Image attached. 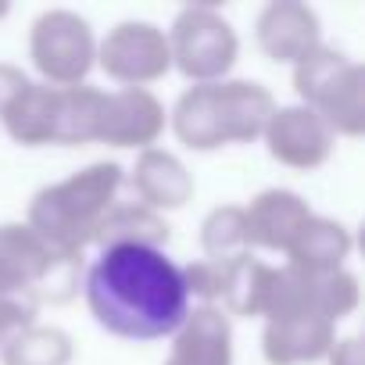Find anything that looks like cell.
Returning <instances> with one entry per match:
<instances>
[{
  "label": "cell",
  "mask_w": 365,
  "mask_h": 365,
  "mask_svg": "<svg viewBox=\"0 0 365 365\" xmlns=\"http://www.w3.org/2000/svg\"><path fill=\"white\" fill-rule=\"evenodd\" d=\"M83 301L93 322L129 344L168 340L194 301L179 262L154 247H104L83 272Z\"/></svg>",
  "instance_id": "obj_1"
},
{
  "label": "cell",
  "mask_w": 365,
  "mask_h": 365,
  "mask_svg": "<svg viewBox=\"0 0 365 365\" xmlns=\"http://www.w3.org/2000/svg\"><path fill=\"white\" fill-rule=\"evenodd\" d=\"M125 168L118 161H90L65 179L40 187L26 208V226L65 262H83L93 247L101 222L118 205Z\"/></svg>",
  "instance_id": "obj_2"
},
{
  "label": "cell",
  "mask_w": 365,
  "mask_h": 365,
  "mask_svg": "<svg viewBox=\"0 0 365 365\" xmlns=\"http://www.w3.org/2000/svg\"><path fill=\"white\" fill-rule=\"evenodd\" d=\"M276 111V97L269 86L255 79H222L187 86L168 108L172 136L197 154H212L222 147L258 143L269 115Z\"/></svg>",
  "instance_id": "obj_3"
},
{
  "label": "cell",
  "mask_w": 365,
  "mask_h": 365,
  "mask_svg": "<svg viewBox=\"0 0 365 365\" xmlns=\"http://www.w3.org/2000/svg\"><path fill=\"white\" fill-rule=\"evenodd\" d=\"M101 90L83 86H47L29 83L0 115L8 140L19 147H86L97 133Z\"/></svg>",
  "instance_id": "obj_4"
},
{
  "label": "cell",
  "mask_w": 365,
  "mask_h": 365,
  "mask_svg": "<svg viewBox=\"0 0 365 365\" xmlns=\"http://www.w3.org/2000/svg\"><path fill=\"white\" fill-rule=\"evenodd\" d=\"M290 83L297 93L294 104H304L308 111H315L333 129L336 140L365 136V93H361L365 76L351 54L329 43H319L308 58H301L290 68Z\"/></svg>",
  "instance_id": "obj_5"
},
{
  "label": "cell",
  "mask_w": 365,
  "mask_h": 365,
  "mask_svg": "<svg viewBox=\"0 0 365 365\" xmlns=\"http://www.w3.org/2000/svg\"><path fill=\"white\" fill-rule=\"evenodd\" d=\"M79 272L83 262L58 258L26 222H0V297L65 301L79 287Z\"/></svg>",
  "instance_id": "obj_6"
},
{
  "label": "cell",
  "mask_w": 365,
  "mask_h": 365,
  "mask_svg": "<svg viewBox=\"0 0 365 365\" xmlns=\"http://www.w3.org/2000/svg\"><path fill=\"white\" fill-rule=\"evenodd\" d=\"M168 33L172 72H179L190 86L222 83L233 76L240 58V36L233 22L212 4H190L175 11Z\"/></svg>",
  "instance_id": "obj_7"
},
{
  "label": "cell",
  "mask_w": 365,
  "mask_h": 365,
  "mask_svg": "<svg viewBox=\"0 0 365 365\" xmlns=\"http://www.w3.org/2000/svg\"><path fill=\"white\" fill-rule=\"evenodd\" d=\"M29 65L47 86H83L97 68V33L72 8H47L29 26Z\"/></svg>",
  "instance_id": "obj_8"
},
{
  "label": "cell",
  "mask_w": 365,
  "mask_h": 365,
  "mask_svg": "<svg viewBox=\"0 0 365 365\" xmlns=\"http://www.w3.org/2000/svg\"><path fill=\"white\" fill-rule=\"evenodd\" d=\"M97 68L115 83V90H150L172 72L168 33L147 19L115 22L97 36Z\"/></svg>",
  "instance_id": "obj_9"
},
{
  "label": "cell",
  "mask_w": 365,
  "mask_h": 365,
  "mask_svg": "<svg viewBox=\"0 0 365 365\" xmlns=\"http://www.w3.org/2000/svg\"><path fill=\"white\" fill-rule=\"evenodd\" d=\"M168 129V108L154 90H104L93 143L115 150H150Z\"/></svg>",
  "instance_id": "obj_10"
},
{
  "label": "cell",
  "mask_w": 365,
  "mask_h": 365,
  "mask_svg": "<svg viewBox=\"0 0 365 365\" xmlns=\"http://www.w3.org/2000/svg\"><path fill=\"white\" fill-rule=\"evenodd\" d=\"M262 143L276 165L294 172H315L336 150L333 129L304 104H276L262 129Z\"/></svg>",
  "instance_id": "obj_11"
},
{
  "label": "cell",
  "mask_w": 365,
  "mask_h": 365,
  "mask_svg": "<svg viewBox=\"0 0 365 365\" xmlns=\"http://www.w3.org/2000/svg\"><path fill=\"white\" fill-rule=\"evenodd\" d=\"M312 205L287 187H269L244 205V233L251 255H283L294 247L301 230L312 222Z\"/></svg>",
  "instance_id": "obj_12"
},
{
  "label": "cell",
  "mask_w": 365,
  "mask_h": 365,
  "mask_svg": "<svg viewBox=\"0 0 365 365\" xmlns=\"http://www.w3.org/2000/svg\"><path fill=\"white\" fill-rule=\"evenodd\" d=\"M255 43L272 65L294 68L322 43L319 11L304 0H269L255 19Z\"/></svg>",
  "instance_id": "obj_13"
},
{
  "label": "cell",
  "mask_w": 365,
  "mask_h": 365,
  "mask_svg": "<svg viewBox=\"0 0 365 365\" xmlns=\"http://www.w3.org/2000/svg\"><path fill=\"white\" fill-rule=\"evenodd\" d=\"M125 182L133 190V201L158 212V215H168V212H179L187 208L197 194V182H194V172L187 168L175 150L168 147H150V150H140L133 168L125 172Z\"/></svg>",
  "instance_id": "obj_14"
},
{
  "label": "cell",
  "mask_w": 365,
  "mask_h": 365,
  "mask_svg": "<svg viewBox=\"0 0 365 365\" xmlns=\"http://www.w3.org/2000/svg\"><path fill=\"white\" fill-rule=\"evenodd\" d=\"M336 326L315 312H287L262 322V358L269 365H315L326 361Z\"/></svg>",
  "instance_id": "obj_15"
},
{
  "label": "cell",
  "mask_w": 365,
  "mask_h": 365,
  "mask_svg": "<svg viewBox=\"0 0 365 365\" xmlns=\"http://www.w3.org/2000/svg\"><path fill=\"white\" fill-rule=\"evenodd\" d=\"M161 365H237L233 319L212 304H194L182 326L168 336Z\"/></svg>",
  "instance_id": "obj_16"
},
{
  "label": "cell",
  "mask_w": 365,
  "mask_h": 365,
  "mask_svg": "<svg viewBox=\"0 0 365 365\" xmlns=\"http://www.w3.org/2000/svg\"><path fill=\"white\" fill-rule=\"evenodd\" d=\"M354 255V233L329 215H312V222L301 230V237L294 240V247L287 251V265L308 276H329L347 269Z\"/></svg>",
  "instance_id": "obj_17"
},
{
  "label": "cell",
  "mask_w": 365,
  "mask_h": 365,
  "mask_svg": "<svg viewBox=\"0 0 365 365\" xmlns=\"http://www.w3.org/2000/svg\"><path fill=\"white\" fill-rule=\"evenodd\" d=\"M172 237V226L165 215L136 205V201H122L108 212V219L101 222V233L93 240L97 251L104 247H154V251H165Z\"/></svg>",
  "instance_id": "obj_18"
},
{
  "label": "cell",
  "mask_w": 365,
  "mask_h": 365,
  "mask_svg": "<svg viewBox=\"0 0 365 365\" xmlns=\"http://www.w3.org/2000/svg\"><path fill=\"white\" fill-rule=\"evenodd\" d=\"M72 358H76L72 336L61 326H47L40 319L19 329L0 351V365H72Z\"/></svg>",
  "instance_id": "obj_19"
},
{
  "label": "cell",
  "mask_w": 365,
  "mask_h": 365,
  "mask_svg": "<svg viewBox=\"0 0 365 365\" xmlns=\"http://www.w3.org/2000/svg\"><path fill=\"white\" fill-rule=\"evenodd\" d=\"M201 251L205 258H237L247 251L244 205H215L201 219Z\"/></svg>",
  "instance_id": "obj_20"
},
{
  "label": "cell",
  "mask_w": 365,
  "mask_h": 365,
  "mask_svg": "<svg viewBox=\"0 0 365 365\" xmlns=\"http://www.w3.org/2000/svg\"><path fill=\"white\" fill-rule=\"evenodd\" d=\"M36 315H40V304H33V301H22V297H0V351H4V344H8L19 329L33 326Z\"/></svg>",
  "instance_id": "obj_21"
},
{
  "label": "cell",
  "mask_w": 365,
  "mask_h": 365,
  "mask_svg": "<svg viewBox=\"0 0 365 365\" xmlns=\"http://www.w3.org/2000/svg\"><path fill=\"white\" fill-rule=\"evenodd\" d=\"M33 79H29V72L22 68V65H15V61H0V115L8 111V104L29 86Z\"/></svg>",
  "instance_id": "obj_22"
},
{
  "label": "cell",
  "mask_w": 365,
  "mask_h": 365,
  "mask_svg": "<svg viewBox=\"0 0 365 365\" xmlns=\"http://www.w3.org/2000/svg\"><path fill=\"white\" fill-rule=\"evenodd\" d=\"M326 365H361V340L351 333V336H336L329 354H326Z\"/></svg>",
  "instance_id": "obj_23"
},
{
  "label": "cell",
  "mask_w": 365,
  "mask_h": 365,
  "mask_svg": "<svg viewBox=\"0 0 365 365\" xmlns=\"http://www.w3.org/2000/svg\"><path fill=\"white\" fill-rule=\"evenodd\" d=\"M8 15H11V4H4V0H0V22H4Z\"/></svg>",
  "instance_id": "obj_24"
}]
</instances>
